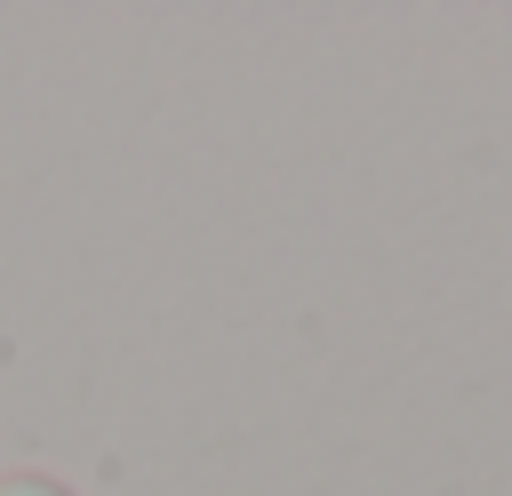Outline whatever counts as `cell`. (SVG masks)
<instances>
[{"label": "cell", "instance_id": "obj_1", "mask_svg": "<svg viewBox=\"0 0 512 496\" xmlns=\"http://www.w3.org/2000/svg\"><path fill=\"white\" fill-rule=\"evenodd\" d=\"M0 496H72L56 472H0Z\"/></svg>", "mask_w": 512, "mask_h": 496}]
</instances>
